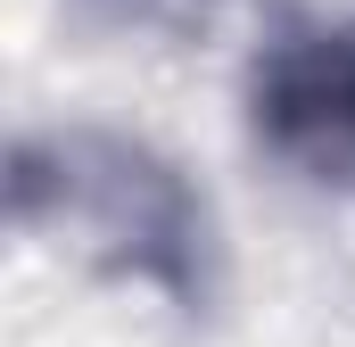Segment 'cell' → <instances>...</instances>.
I'll use <instances>...</instances> for the list:
<instances>
[{"label": "cell", "mask_w": 355, "mask_h": 347, "mask_svg": "<svg viewBox=\"0 0 355 347\" xmlns=\"http://www.w3.org/2000/svg\"><path fill=\"white\" fill-rule=\"evenodd\" d=\"M8 215L25 232H42V223L75 232L107 273L149 281L174 306L207 298V207L157 149H141L124 133L75 124V133L25 141L8 166Z\"/></svg>", "instance_id": "cell-1"}, {"label": "cell", "mask_w": 355, "mask_h": 347, "mask_svg": "<svg viewBox=\"0 0 355 347\" xmlns=\"http://www.w3.org/2000/svg\"><path fill=\"white\" fill-rule=\"evenodd\" d=\"M248 133L297 182L355 190V17L281 33L248 67Z\"/></svg>", "instance_id": "cell-2"}]
</instances>
